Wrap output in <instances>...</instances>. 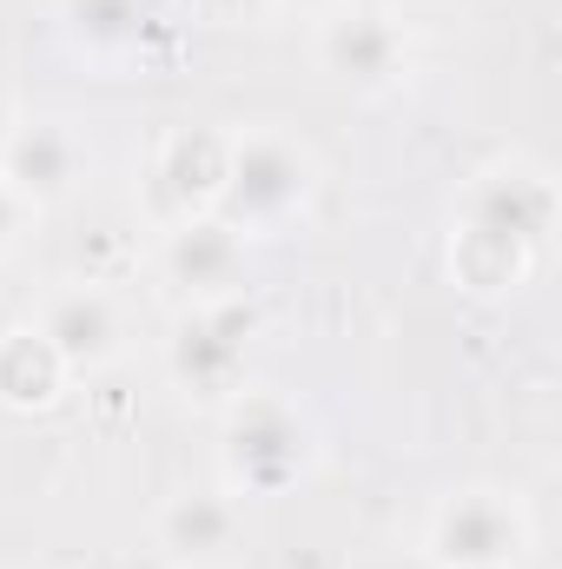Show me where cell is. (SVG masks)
I'll use <instances>...</instances> for the list:
<instances>
[{
  "mask_svg": "<svg viewBox=\"0 0 562 569\" xmlns=\"http://www.w3.org/2000/svg\"><path fill=\"white\" fill-rule=\"evenodd\" d=\"M152 537L172 563H225L239 550V503L219 490H185L159 510Z\"/></svg>",
  "mask_w": 562,
  "mask_h": 569,
  "instance_id": "obj_11",
  "label": "cell"
},
{
  "mask_svg": "<svg viewBox=\"0 0 562 569\" xmlns=\"http://www.w3.org/2000/svg\"><path fill=\"white\" fill-rule=\"evenodd\" d=\"M225 152H232L225 133H212V127H179L172 140L159 146V166H152L159 206H165L172 219L212 212V206H219V186H225Z\"/></svg>",
  "mask_w": 562,
  "mask_h": 569,
  "instance_id": "obj_9",
  "label": "cell"
},
{
  "mask_svg": "<svg viewBox=\"0 0 562 569\" xmlns=\"http://www.w3.org/2000/svg\"><path fill=\"white\" fill-rule=\"evenodd\" d=\"M530 550V523L503 490H450L430 517V557L443 569H510Z\"/></svg>",
  "mask_w": 562,
  "mask_h": 569,
  "instance_id": "obj_5",
  "label": "cell"
},
{
  "mask_svg": "<svg viewBox=\"0 0 562 569\" xmlns=\"http://www.w3.org/2000/svg\"><path fill=\"white\" fill-rule=\"evenodd\" d=\"M165 279L185 284L192 305L239 298V284H245V232L225 226L219 212L172 219V232H165Z\"/></svg>",
  "mask_w": 562,
  "mask_h": 569,
  "instance_id": "obj_6",
  "label": "cell"
},
{
  "mask_svg": "<svg viewBox=\"0 0 562 569\" xmlns=\"http://www.w3.org/2000/svg\"><path fill=\"white\" fill-rule=\"evenodd\" d=\"M550 226H556V186L536 172V166H483L463 199H456V272L476 284V291H496V284H516L523 266L550 246Z\"/></svg>",
  "mask_w": 562,
  "mask_h": 569,
  "instance_id": "obj_1",
  "label": "cell"
},
{
  "mask_svg": "<svg viewBox=\"0 0 562 569\" xmlns=\"http://www.w3.org/2000/svg\"><path fill=\"white\" fill-rule=\"evenodd\" d=\"M318 60L344 80V87H364V93H378V87H391L398 73H404V33L384 20V13H331L324 20V33H318Z\"/></svg>",
  "mask_w": 562,
  "mask_h": 569,
  "instance_id": "obj_8",
  "label": "cell"
},
{
  "mask_svg": "<svg viewBox=\"0 0 562 569\" xmlns=\"http://www.w3.org/2000/svg\"><path fill=\"white\" fill-rule=\"evenodd\" d=\"M0 179L27 199V206H47V199H67L73 179H80V140L53 120H33V127H13L0 146Z\"/></svg>",
  "mask_w": 562,
  "mask_h": 569,
  "instance_id": "obj_10",
  "label": "cell"
},
{
  "mask_svg": "<svg viewBox=\"0 0 562 569\" xmlns=\"http://www.w3.org/2000/svg\"><path fill=\"white\" fill-rule=\"evenodd\" d=\"M33 331L53 345V358H60L67 371H100V365L120 351V311H113V298H107L100 284H67V291H53Z\"/></svg>",
  "mask_w": 562,
  "mask_h": 569,
  "instance_id": "obj_7",
  "label": "cell"
},
{
  "mask_svg": "<svg viewBox=\"0 0 562 569\" xmlns=\"http://www.w3.org/2000/svg\"><path fill=\"white\" fill-rule=\"evenodd\" d=\"M311 199V159L304 146L279 133H245L225 152V186H219V219L239 232H272L284 219H298Z\"/></svg>",
  "mask_w": 562,
  "mask_h": 569,
  "instance_id": "obj_2",
  "label": "cell"
},
{
  "mask_svg": "<svg viewBox=\"0 0 562 569\" xmlns=\"http://www.w3.org/2000/svg\"><path fill=\"white\" fill-rule=\"evenodd\" d=\"M259 331V311L245 298H205L192 305L179 325H172V345H165V365L185 391L199 398H225L239 378H245V345Z\"/></svg>",
  "mask_w": 562,
  "mask_h": 569,
  "instance_id": "obj_4",
  "label": "cell"
},
{
  "mask_svg": "<svg viewBox=\"0 0 562 569\" xmlns=\"http://www.w3.org/2000/svg\"><path fill=\"white\" fill-rule=\"evenodd\" d=\"M279 7H298V13H324V7H338V0H279Z\"/></svg>",
  "mask_w": 562,
  "mask_h": 569,
  "instance_id": "obj_16",
  "label": "cell"
},
{
  "mask_svg": "<svg viewBox=\"0 0 562 569\" xmlns=\"http://www.w3.org/2000/svg\"><path fill=\"white\" fill-rule=\"evenodd\" d=\"M259 7H272V0H199L205 20H252Z\"/></svg>",
  "mask_w": 562,
  "mask_h": 569,
  "instance_id": "obj_15",
  "label": "cell"
},
{
  "mask_svg": "<svg viewBox=\"0 0 562 569\" xmlns=\"http://www.w3.org/2000/svg\"><path fill=\"white\" fill-rule=\"evenodd\" d=\"M152 27L145 0H67V33L87 47V53H133Z\"/></svg>",
  "mask_w": 562,
  "mask_h": 569,
  "instance_id": "obj_13",
  "label": "cell"
},
{
  "mask_svg": "<svg viewBox=\"0 0 562 569\" xmlns=\"http://www.w3.org/2000/svg\"><path fill=\"white\" fill-rule=\"evenodd\" d=\"M304 457H311V430L291 405H279V398H239L232 405V418H225V477H232V490L279 497V490L298 483Z\"/></svg>",
  "mask_w": 562,
  "mask_h": 569,
  "instance_id": "obj_3",
  "label": "cell"
},
{
  "mask_svg": "<svg viewBox=\"0 0 562 569\" xmlns=\"http://www.w3.org/2000/svg\"><path fill=\"white\" fill-rule=\"evenodd\" d=\"M20 226H27V199H20V192H13V186L0 179V252H7L13 239H20Z\"/></svg>",
  "mask_w": 562,
  "mask_h": 569,
  "instance_id": "obj_14",
  "label": "cell"
},
{
  "mask_svg": "<svg viewBox=\"0 0 562 569\" xmlns=\"http://www.w3.org/2000/svg\"><path fill=\"white\" fill-rule=\"evenodd\" d=\"M7 133H13V120H7V107H0V146H7Z\"/></svg>",
  "mask_w": 562,
  "mask_h": 569,
  "instance_id": "obj_17",
  "label": "cell"
},
{
  "mask_svg": "<svg viewBox=\"0 0 562 569\" xmlns=\"http://www.w3.org/2000/svg\"><path fill=\"white\" fill-rule=\"evenodd\" d=\"M60 385H67V365L53 358V345H47L33 325L0 331V405L40 411V405L60 398Z\"/></svg>",
  "mask_w": 562,
  "mask_h": 569,
  "instance_id": "obj_12",
  "label": "cell"
}]
</instances>
